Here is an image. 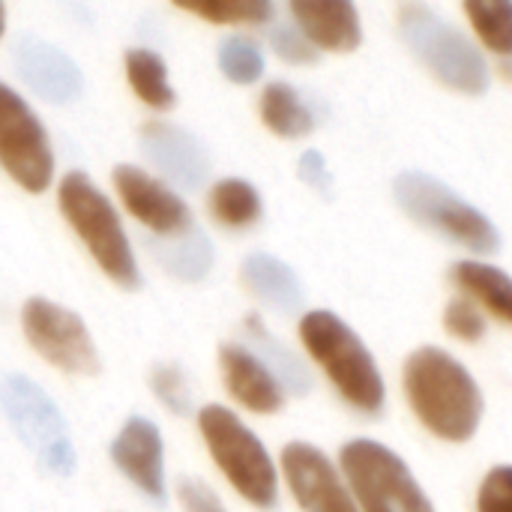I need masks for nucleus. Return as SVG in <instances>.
I'll list each match as a JSON object with an SVG mask.
<instances>
[{"mask_svg":"<svg viewBox=\"0 0 512 512\" xmlns=\"http://www.w3.org/2000/svg\"><path fill=\"white\" fill-rule=\"evenodd\" d=\"M114 189L120 192V201L126 210L147 228L153 237H180L195 228L189 204L171 192L162 180L153 174L135 168V165H117L114 168Z\"/></svg>","mask_w":512,"mask_h":512,"instance_id":"obj_11","label":"nucleus"},{"mask_svg":"<svg viewBox=\"0 0 512 512\" xmlns=\"http://www.w3.org/2000/svg\"><path fill=\"white\" fill-rule=\"evenodd\" d=\"M444 324L462 342H480L486 336V318H483V312H477V306L471 300H465V297L450 300V306L444 312Z\"/></svg>","mask_w":512,"mask_h":512,"instance_id":"obj_30","label":"nucleus"},{"mask_svg":"<svg viewBox=\"0 0 512 512\" xmlns=\"http://www.w3.org/2000/svg\"><path fill=\"white\" fill-rule=\"evenodd\" d=\"M300 339L351 408L369 417L384 411L387 402L384 375L372 351L363 345V339L336 312L327 309L306 312L300 321Z\"/></svg>","mask_w":512,"mask_h":512,"instance_id":"obj_2","label":"nucleus"},{"mask_svg":"<svg viewBox=\"0 0 512 512\" xmlns=\"http://www.w3.org/2000/svg\"><path fill=\"white\" fill-rule=\"evenodd\" d=\"M0 408L18 441L48 474L69 477L75 471V447L66 420L54 399L36 381H30L27 375H6L0 381Z\"/></svg>","mask_w":512,"mask_h":512,"instance_id":"obj_8","label":"nucleus"},{"mask_svg":"<svg viewBox=\"0 0 512 512\" xmlns=\"http://www.w3.org/2000/svg\"><path fill=\"white\" fill-rule=\"evenodd\" d=\"M270 45L288 63L306 66V63L318 60V48L297 30V24H273L270 27Z\"/></svg>","mask_w":512,"mask_h":512,"instance_id":"obj_29","label":"nucleus"},{"mask_svg":"<svg viewBox=\"0 0 512 512\" xmlns=\"http://www.w3.org/2000/svg\"><path fill=\"white\" fill-rule=\"evenodd\" d=\"M147 249L156 258V264L180 282L207 279V273L213 270V261H216V249L198 225L180 237H168V240L150 237Z\"/></svg>","mask_w":512,"mask_h":512,"instance_id":"obj_19","label":"nucleus"},{"mask_svg":"<svg viewBox=\"0 0 512 512\" xmlns=\"http://www.w3.org/2000/svg\"><path fill=\"white\" fill-rule=\"evenodd\" d=\"M450 276L468 297L486 306L495 318L512 324V279L504 270L483 261H459Z\"/></svg>","mask_w":512,"mask_h":512,"instance_id":"obj_21","label":"nucleus"},{"mask_svg":"<svg viewBox=\"0 0 512 512\" xmlns=\"http://www.w3.org/2000/svg\"><path fill=\"white\" fill-rule=\"evenodd\" d=\"M12 63L18 78L45 102L66 105L84 93V75L78 63L57 45L33 33H21L12 42Z\"/></svg>","mask_w":512,"mask_h":512,"instance_id":"obj_13","label":"nucleus"},{"mask_svg":"<svg viewBox=\"0 0 512 512\" xmlns=\"http://www.w3.org/2000/svg\"><path fill=\"white\" fill-rule=\"evenodd\" d=\"M3 30H6V6L0 3V36H3Z\"/></svg>","mask_w":512,"mask_h":512,"instance_id":"obj_34","label":"nucleus"},{"mask_svg":"<svg viewBox=\"0 0 512 512\" xmlns=\"http://www.w3.org/2000/svg\"><path fill=\"white\" fill-rule=\"evenodd\" d=\"M198 426L204 444L225 474V480L258 510H273L279 504L276 465L261 444V438L225 405H207L198 411Z\"/></svg>","mask_w":512,"mask_h":512,"instance_id":"obj_5","label":"nucleus"},{"mask_svg":"<svg viewBox=\"0 0 512 512\" xmlns=\"http://www.w3.org/2000/svg\"><path fill=\"white\" fill-rule=\"evenodd\" d=\"M243 330H246V339L252 342L249 351L270 369V375L279 381L282 393H291V396L312 393V375H309L306 363L267 330L261 315H249L243 321Z\"/></svg>","mask_w":512,"mask_h":512,"instance_id":"obj_20","label":"nucleus"},{"mask_svg":"<svg viewBox=\"0 0 512 512\" xmlns=\"http://www.w3.org/2000/svg\"><path fill=\"white\" fill-rule=\"evenodd\" d=\"M477 512H512V465L495 468L483 480Z\"/></svg>","mask_w":512,"mask_h":512,"instance_id":"obj_31","label":"nucleus"},{"mask_svg":"<svg viewBox=\"0 0 512 512\" xmlns=\"http://www.w3.org/2000/svg\"><path fill=\"white\" fill-rule=\"evenodd\" d=\"M339 462L363 512H435L405 459L390 447L357 438L342 447Z\"/></svg>","mask_w":512,"mask_h":512,"instance_id":"obj_7","label":"nucleus"},{"mask_svg":"<svg viewBox=\"0 0 512 512\" xmlns=\"http://www.w3.org/2000/svg\"><path fill=\"white\" fill-rule=\"evenodd\" d=\"M297 30L324 51H354L363 42L360 12L348 0H294Z\"/></svg>","mask_w":512,"mask_h":512,"instance_id":"obj_17","label":"nucleus"},{"mask_svg":"<svg viewBox=\"0 0 512 512\" xmlns=\"http://www.w3.org/2000/svg\"><path fill=\"white\" fill-rule=\"evenodd\" d=\"M150 387L156 393V399L174 411L177 417H189L192 408H195V396H192V387H189V378L183 372L180 363L168 360V363H156L153 372H150Z\"/></svg>","mask_w":512,"mask_h":512,"instance_id":"obj_28","label":"nucleus"},{"mask_svg":"<svg viewBox=\"0 0 512 512\" xmlns=\"http://www.w3.org/2000/svg\"><path fill=\"white\" fill-rule=\"evenodd\" d=\"M261 120L267 123L270 132H276L282 138H303V135H309L315 129L312 108L285 81H273V84L264 87V93H261Z\"/></svg>","mask_w":512,"mask_h":512,"instance_id":"obj_22","label":"nucleus"},{"mask_svg":"<svg viewBox=\"0 0 512 512\" xmlns=\"http://www.w3.org/2000/svg\"><path fill=\"white\" fill-rule=\"evenodd\" d=\"M180 6L213 24H270L276 15V6L270 0H204Z\"/></svg>","mask_w":512,"mask_h":512,"instance_id":"obj_27","label":"nucleus"},{"mask_svg":"<svg viewBox=\"0 0 512 512\" xmlns=\"http://www.w3.org/2000/svg\"><path fill=\"white\" fill-rule=\"evenodd\" d=\"M57 201H60L66 222L75 228V234L93 255V261L102 267V273L114 285L135 291L141 285V270L132 252V243L126 237V228L114 204L108 201V195L84 171H69L60 180Z\"/></svg>","mask_w":512,"mask_h":512,"instance_id":"obj_3","label":"nucleus"},{"mask_svg":"<svg viewBox=\"0 0 512 512\" xmlns=\"http://www.w3.org/2000/svg\"><path fill=\"white\" fill-rule=\"evenodd\" d=\"M177 498H180L183 512H228L222 498L198 477H183L177 483Z\"/></svg>","mask_w":512,"mask_h":512,"instance_id":"obj_32","label":"nucleus"},{"mask_svg":"<svg viewBox=\"0 0 512 512\" xmlns=\"http://www.w3.org/2000/svg\"><path fill=\"white\" fill-rule=\"evenodd\" d=\"M21 327L30 348L66 375H96L99 351L87 324L66 306L33 297L21 309Z\"/></svg>","mask_w":512,"mask_h":512,"instance_id":"obj_10","label":"nucleus"},{"mask_svg":"<svg viewBox=\"0 0 512 512\" xmlns=\"http://www.w3.org/2000/svg\"><path fill=\"white\" fill-rule=\"evenodd\" d=\"M219 69L234 84H255L264 75V51L249 36H225L216 51Z\"/></svg>","mask_w":512,"mask_h":512,"instance_id":"obj_26","label":"nucleus"},{"mask_svg":"<svg viewBox=\"0 0 512 512\" xmlns=\"http://www.w3.org/2000/svg\"><path fill=\"white\" fill-rule=\"evenodd\" d=\"M111 462L150 501H165V447L162 432L147 417H129L111 444Z\"/></svg>","mask_w":512,"mask_h":512,"instance_id":"obj_15","label":"nucleus"},{"mask_svg":"<svg viewBox=\"0 0 512 512\" xmlns=\"http://www.w3.org/2000/svg\"><path fill=\"white\" fill-rule=\"evenodd\" d=\"M297 171H300V180L309 183L312 189L318 192H330L333 180H330V171H327V162L318 150H306L297 162Z\"/></svg>","mask_w":512,"mask_h":512,"instance_id":"obj_33","label":"nucleus"},{"mask_svg":"<svg viewBox=\"0 0 512 512\" xmlns=\"http://www.w3.org/2000/svg\"><path fill=\"white\" fill-rule=\"evenodd\" d=\"M210 213L225 228H249L261 219L264 204L249 180L225 177L210 189Z\"/></svg>","mask_w":512,"mask_h":512,"instance_id":"obj_24","label":"nucleus"},{"mask_svg":"<svg viewBox=\"0 0 512 512\" xmlns=\"http://www.w3.org/2000/svg\"><path fill=\"white\" fill-rule=\"evenodd\" d=\"M405 396L420 423L444 441H471L483 423L486 402L480 384L441 348H420L408 357Z\"/></svg>","mask_w":512,"mask_h":512,"instance_id":"obj_1","label":"nucleus"},{"mask_svg":"<svg viewBox=\"0 0 512 512\" xmlns=\"http://www.w3.org/2000/svg\"><path fill=\"white\" fill-rule=\"evenodd\" d=\"M126 78L144 105H150L156 111H168L177 105V93L168 81V66L156 51H150V48L126 51Z\"/></svg>","mask_w":512,"mask_h":512,"instance_id":"obj_23","label":"nucleus"},{"mask_svg":"<svg viewBox=\"0 0 512 512\" xmlns=\"http://www.w3.org/2000/svg\"><path fill=\"white\" fill-rule=\"evenodd\" d=\"M141 153L162 177H168L180 189H201L210 177L207 147L198 135L177 123L150 120L141 129Z\"/></svg>","mask_w":512,"mask_h":512,"instance_id":"obj_14","label":"nucleus"},{"mask_svg":"<svg viewBox=\"0 0 512 512\" xmlns=\"http://www.w3.org/2000/svg\"><path fill=\"white\" fill-rule=\"evenodd\" d=\"M219 366L222 381L228 393L255 414H276L285 402V393L279 381L270 375V369L246 348V345H222L219 348Z\"/></svg>","mask_w":512,"mask_h":512,"instance_id":"obj_16","label":"nucleus"},{"mask_svg":"<svg viewBox=\"0 0 512 512\" xmlns=\"http://www.w3.org/2000/svg\"><path fill=\"white\" fill-rule=\"evenodd\" d=\"M240 276H243L246 288L258 300L273 306L276 312H288L291 315V312L303 309V300H306L303 282L297 279V273L285 261L273 258L267 252H255V255H249L243 261Z\"/></svg>","mask_w":512,"mask_h":512,"instance_id":"obj_18","label":"nucleus"},{"mask_svg":"<svg viewBox=\"0 0 512 512\" xmlns=\"http://www.w3.org/2000/svg\"><path fill=\"white\" fill-rule=\"evenodd\" d=\"M393 192L399 207L435 234L477 255H492L501 249V231L492 225V219L465 198H459L438 177L426 171H402L393 183Z\"/></svg>","mask_w":512,"mask_h":512,"instance_id":"obj_6","label":"nucleus"},{"mask_svg":"<svg viewBox=\"0 0 512 512\" xmlns=\"http://www.w3.org/2000/svg\"><path fill=\"white\" fill-rule=\"evenodd\" d=\"M399 33L414 57L447 87L468 96L489 90L492 72L480 48L429 3H405L399 9Z\"/></svg>","mask_w":512,"mask_h":512,"instance_id":"obj_4","label":"nucleus"},{"mask_svg":"<svg viewBox=\"0 0 512 512\" xmlns=\"http://www.w3.org/2000/svg\"><path fill=\"white\" fill-rule=\"evenodd\" d=\"M465 15L471 18L477 36L489 51L512 60V3L510 0H471L465 3Z\"/></svg>","mask_w":512,"mask_h":512,"instance_id":"obj_25","label":"nucleus"},{"mask_svg":"<svg viewBox=\"0 0 512 512\" xmlns=\"http://www.w3.org/2000/svg\"><path fill=\"white\" fill-rule=\"evenodd\" d=\"M282 471L303 512H360L336 465L312 444L294 441L282 450Z\"/></svg>","mask_w":512,"mask_h":512,"instance_id":"obj_12","label":"nucleus"},{"mask_svg":"<svg viewBox=\"0 0 512 512\" xmlns=\"http://www.w3.org/2000/svg\"><path fill=\"white\" fill-rule=\"evenodd\" d=\"M0 168L27 192H45L54 177L51 138L27 99L0 81Z\"/></svg>","mask_w":512,"mask_h":512,"instance_id":"obj_9","label":"nucleus"}]
</instances>
